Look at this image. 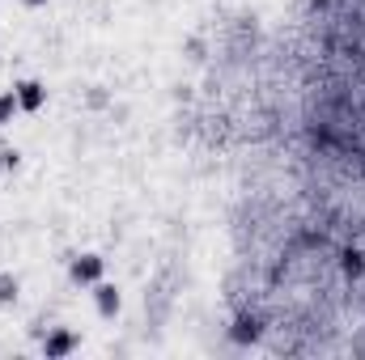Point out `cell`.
<instances>
[{"label":"cell","instance_id":"cell-1","mask_svg":"<svg viewBox=\"0 0 365 360\" xmlns=\"http://www.w3.org/2000/svg\"><path fill=\"white\" fill-rule=\"evenodd\" d=\"M102 275V259L98 255H81V259H73V280L77 284H93Z\"/></svg>","mask_w":365,"mask_h":360},{"label":"cell","instance_id":"cell-2","mask_svg":"<svg viewBox=\"0 0 365 360\" xmlns=\"http://www.w3.org/2000/svg\"><path fill=\"white\" fill-rule=\"evenodd\" d=\"M17 106H21V110H38V106H43V85H38V81H21V85H17Z\"/></svg>","mask_w":365,"mask_h":360},{"label":"cell","instance_id":"cell-3","mask_svg":"<svg viewBox=\"0 0 365 360\" xmlns=\"http://www.w3.org/2000/svg\"><path fill=\"white\" fill-rule=\"evenodd\" d=\"M98 314H102V318H115V314H119V292H115L110 284L98 288Z\"/></svg>","mask_w":365,"mask_h":360},{"label":"cell","instance_id":"cell-4","mask_svg":"<svg viewBox=\"0 0 365 360\" xmlns=\"http://www.w3.org/2000/svg\"><path fill=\"white\" fill-rule=\"evenodd\" d=\"M43 352H47V356H68V352H73V335H68V331H56V335H47Z\"/></svg>","mask_w":365,"mask_h":360},{"label":"cell","instance_id":"cell-5","mask_svg":"<svg viewBox=\"0 0 365 360\" xmlns=\"http://www.w3.org/2000/svg\"><path fill=\"white\" fill-rule=\"evenodd\" d=\"M234 339H238V344H251V339H259V318H238V327H234Z\"/></svg>","mask_w":365,"mask_h":360},{"label":"cell","instance_id":"cell-6","mask_svg":"<svg viewBox=\"0 0 365 360\" xmlns=\"http://www.w3.org/2000/svg\"><path fill=\"white\" fill-rule=\"evenodd\" d=\"M344 271H349V275H361L365 271V255L361 250H344Z\"/></svg>","mask_w":365,"mask_h":360},{"label":"cell","instance_id":"cell-7","mask_svg":"<svg viewBox=\"0 0 365 360\" xmlns=\"http://www.w3.org/2000/svg\"><path fill=\"white\" fill-rule=\"evenodd\" d=\"M13 110H17V93H4V97H0V123H9Z\"/></svg>","mask_w":365,"mask_h":360},{"label":"cell","instance_id":"cell-8","mask_svg":"<svg viewBox=\"0 0 365 360\" xmlns=\"http://www.w3.org/2000/svg\"><path fill=\"white\" fill-rule=\"evenodd\" d=\"M13 297H17V280H9V275H4V280H0V305H9Z\"/></svg>","mask_w":365,"mask_h":360},{"label":"cell","instance_id":"cell-9","mask_svg":"<svg viewBox=\"0 0 365 360\" xmlns=\"http://www.w3.org/2000/svg\"><path fill=\"white\" fill-rule=\"evenodd\" d=\"M26 4H43V0H26Z\"/></svg>","mask_w":365,"mask_h":360}]
</instances>
